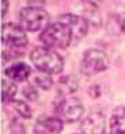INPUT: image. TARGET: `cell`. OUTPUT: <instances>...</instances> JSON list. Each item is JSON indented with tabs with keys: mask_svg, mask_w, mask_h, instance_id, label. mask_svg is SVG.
<instances>
[{
	"mask_svg": "<svg viewBox=\"0 0 125 134\" xmlns=\"http://www.w3.org/2000/svg\"><path fill=\"white\" fill-rule=\"evenodd\" d=\"M49 14L41 7H26L19 14L20 26L26 31H40L49 26Z\"/></svg>",
	"mask_w": 125,
	"mask_h": 134,
	"instance_id": "3",
	"label": "cell"
},
{
	"mask_svg": "<svg viewBox=\"0 0 125 134\" xmlns=\"http://www.w3.org/2000/svg\"><path fill=\"white\" fill-rule=\"evenodd\" d=\"M109 134H125V107H117L110 116V133Z\"/></svg>",
	"mask_w": 125,
	"mask_h": 134,
	"instance_id": "11",
	"label": "cell"
},
{
	"mask_svg": "<svg viewBox=\"0 0 125 134\" xmlns=\"http://www.w3.org/2000/svg\"><path fill=\"white\" fill-rule=\"evenodd\" d=\"M17 93V85L12 81L2 80V100L3 103H10L14 99V95Z\"/></svg>",
	"mask_w": 125,
	"mask_h": 134,
	"instance_id": "13",
	"label": "cell"
},
{
	"mask_svg": "<svg viewBox=\"0 0 125 134\" xmlns=\"http://www.w3.org/2000/svg\"><path fill=\"white\" fill-rule=\"evenodd\" d=\"M72 31L69 30L67 25H64L62 22H56L52 23L46 27L41 35L40 39L41 42L50 49H62L71 43L72 41Z\"/></svg>",
	"mask_w": 125,
	"mask_h": 134,
	"instance_id": "2",
	"label": "cell"
},
{
	"mask_svg": "<svg viewBox=\"0 0 125 134\" xmlns=\"http://www.w3.org/2000/svg\"><path fill=\"white\" fill-rule=\"evenodd\" d=\"M83 113H84L83 103L75 96L62 98L56 106L57 118H60L62 122L72 123V122L79 121Z\"/></svg>",
	"mask_w": 125,
	"mask_h": 134,
	"instance_id": "4",
	"label": "cell"
},
{
	"mask_svg": "<svg viewBox=\"0 0 125 134\" xmlns=\"http://www.w3.org/2000/svg\"><path fill=\"white\" fill-rule=\"evenodd\" d=\"M83 2L87 3V4H90V5H92V7H98L102 0H83Z\"/></svg>",
	"mask_w": 125,
	"mask_h": 134,
	"instance_id": "19",
	"label": "cell"
},
{
	"mask_svg": "<svg viewBox=\"0 0 125 134\" xmlns=\"http://www.w3.org/2000/svg\"><path fill=\"white\" fill-rule=\"evenodd\" d=\"M83 134H105V116L101 113H91L82 122Z\"/></svg>",
	"mask_w": 125,
	"mask_h": 134,
	"instance_id": "9",
	"label": "cell"
},
{
	"mask_svg": "<svg viewBox=\"0 0 125 134\" xmlns=\"http://www.w3.org/2000/svg\"><path fill=\"white\" fill-rule=\"evenodd\" d=\"M60 22H62L64 25L69 27L75 39H80L87 34L88 23L86 18L77 16V15H74V14H65L62 16H60Z\"/></svg>",
	"mask_w": 125,
	"mask_h": 134,
	"instance_id": "7",
	"label": "cell"
},
{
	"mask_svg": "<svg viewBox=\"0 0 125 134\" xmlns=\"http://www.w3.org/2000/svg\"><path fill=\"white\" fill-rule=\"evenodd\" d=\"M77 90V80L74 76H64L59 80V92L62 95H71Z\"/></svg>",
	"mask_w": 125,
	"mask_h": 134,
	"instance_id": "12",
	"label": "cell"
},
{
	"mask_svg": "<svg viewBox=\"0 0 125 134\" xmlns=\"http://www.w3.org/2000/svg\"><path fill=\"white\" fill-rule=\"evenodd\" d=\"M118 23H120L121 29L125 31V14H121V15H118Z\"/></svg>",
	"mask_w": 125,
	"mask_h": 134,
	"instance_id": "18",
	"label": "cell"
},
{
	"mask_svg": "<svg viewBox=\"0 0 125 134\" xmlns=\"http://www.w3.org/2000/svg\"><path fill=\"white\" fill-rule=\"evenodd\" d=\"M23 95H25L27 99H30V100H35L38 92L34 88V85H26L25 88H23Z\"/></svg>",
	"mask_w": 125,
	"mask_h": 134,
	"instance_id": "16",
	"label": "cell"
},
{
	"mask_svg": "<svg viewBox=\"0 0 125 134\" xmlns=\"http://www.w3.org/2000/svg\"><path fill=\"white\" fill-rule=\"evenodd\" d=\"M2 41L4 45L19 49L27 45V35L22 26L17 23H6L2 27Z\"/></svg>",
	"mask_w": 125,
	"mask_h": 134,
	"instance_id": "6",
	"label": "cell"
},
{
	"mask_svg": "<svg viewBox=\"0 0 125 134\" xmlns=\"http://www.w3.org/2000/svg\"><path fill=\"white\" fill-rule=\"evenodd\" d=\"M6 76L15 81H25L31 76V69L25 62H15L6 69Z\"/></svg>",
	"mask_w": 125,
	"mask_h": 134,
	"instance_id": "10",
	"label": "cell"
},
{
	"mask_svg": "<svg viewBox=\"0 0 125 134\" xmlns=\"http://www.w3.org/2000/svg\"><path fill=\"white\" fill-rule=\"evenodd\" d=\"M14 108L22 118H30L31 116V110L30 107L22 100H15L14 102Z\"/></svg>",
	"mask_w": 125,
	"mask_h": 134,
	"instance_id": "14",
	"label": "cell"
},
{
	"mask_svg": "<svg viewBox=\"0 0 125 134\" xmlns=\"http://www.w3.org/2000/svg\"><path fill=\"white\" fill-rule=\"evenodd\" d=\"M31 62L42 73L54 75L60 73L64 68V61L53 49L46 46H38L30 53Z\"/></svg>",
	"mask_w": 125,
	"mask_h": 134,
	"instance_id": "1",
	"label": "cell"
},
{
	"mask_svg": "<svg viewBox=\"0 0 125 134\" xmlns=\"http://www.w3.org/2000/svg\"><path fill=\"white\" fill-rule=\"evenodd\" d=\"M62 121L57 116H41L34 126V134H60Z\"/></svg>",
	"mask_w": 125,
	"mask_h": 134,
	"instance_id": "8",
	"label": "cell"
},
{
	"mask_svg": "<svg viewBox=\"0 0 125 134\" xmlns=\"http://www.w3.org/2000/svg\"><path fill=\"white\" fill-rule=\"evenodd\" d=\"M34 84L38 85L42 90H49L52 87V79L49 77V75L46 73H41L34 77Z\"/></svg>",
	"mask_w": 125,
	"mask_h": 134,
	"instance_id": "15",
	"label": "cell"
},
{
	"mask_svg": "<svg viewBox=\"0 0 125 134\" xmlns=\"http://www.w3.org/2000/svg\"><path fill=\"white\" fill-rule=\"evenodd\" d=\"M8 0H2V16L4 18L6 14H7V10H8Z\"/></svg>",
	"mask_w": 125,
	"mask_h": 134,
	"instance_id": "17",
	"label": "cell"
},
{
	"mask_svg": "<svg viewBox=\"0 0 125 134\" xmlns=\"http://www.w3.org/2000/svg\"><path fill=\"white\" fill-rule=\"evenodd\" d=\"M107 56L103 52L97 49H88L84 52L82 57L80 70L87 76L97 75L99 72H103L107 68Z\"/></svg>",
	"mask_w": 125,
	"mask_h": 134,
	"instance_id": "5",
	"label": "cell"
}]
</instances>
